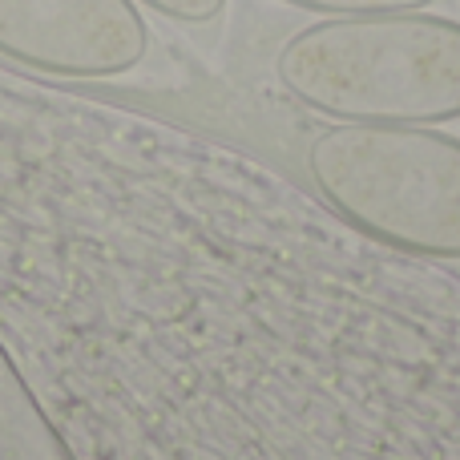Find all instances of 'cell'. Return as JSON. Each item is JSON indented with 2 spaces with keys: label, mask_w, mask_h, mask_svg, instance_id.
Wrapping results in <instances>:
<instances>
[{
  "label": "cell",
  "mask_w": 460,
  "mask_h": 460,
  "mask_svg": "<svg viewBox=\"0 0 460 460\" xmlns=\"http://www.w3.org/2000/svg\"><path fill=\"white\" fill-rule=\"evenodd\" d=\"M299 105L356 126H448L460 118V21L400 13L319 16L275 57Z\"/></svg>",
  "instance_id": "1"
},
{
  "label": "cell",
  "mask_w": 460,
  "mask_h": 460,
  "mask_svg": "<svg viewBox=\"0 0 460 460\" xmlns=\"http://www.w3.org/2000/svg\"><path fill=\"white\" fill-rule=\"evenodd\" d=\"M319 199L356 230L429 259H460V137L440 126L332 121L307 146Z\"/></svg>",
  "instance_id": "2"
},
{
  "label": "cell",
  "mask_w": 460,
  "mask_h": 460,
  "mask_svg": "<svg viewBox=\"0 0 460 460\" xmlns=\"http://www.w3.org/2000/svg\"><path fill=\"white\" fill-rule=\"evenodd\" d=\"M0 53L49 77L105 81L150 53L137 0H0Z\"/></svg>",
  "instance_id": "3"
},
{
  "label": "cell",
  "mask_w": 460,
  "mask_h": 460,
  "mask_svg": "<svg viewBox=\"0 0 460 460\" xmlns=\"http://www.w3.org/2000/svg\"><path fill=\"white\" fill-rule=\"evenodd\" d=\"M291 8L315 16H359V13H400V8H429L432 0H283Z\"/></svg>",
  "instance_id": "4"
},
{
  "label": "cell",
  "mask_w": 460,
  "mask_h": 460,
  "mask_svg": "<svg viewBox=\"0 0 460 460\" xmlns=\"http://www.w3.org/2000/svg\"><path fill=\"white\" fill-rule=\"evenodd\" d=\"M142 8H154L158 16L178 24H210L223 16L226 0H137Z\"/></svg>",
  "instance_id": "5"
}]
</instances>
